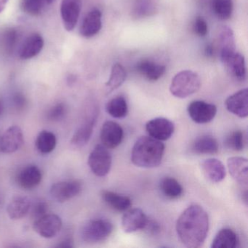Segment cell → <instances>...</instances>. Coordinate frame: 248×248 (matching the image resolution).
<instances>
[{
	"mask_svg": "<svg viewBox=\"0 0 248 248\" xmlns=\"http://www.w3.org/2000/svg\"><path fill=\"white\" fill-rule=\"evenodd\" d=\"M208 229V215L202 207L197 204L187 207L177 220V233L187 248L202 246L207 237Z\"/></svg>",
	"mask_w": 248,
	"mask_h": 248,
	"instance_id": "cell-1",
	"label": "cell"
},
{
	"mask_svg": "<svg viewBox=\"0 0 248 248\" xmlns=\"http://www.w3.org/2000/svg\"><path fill=\"white\" fill-rule=\"evenodd\" d=\"M164 152L165 145L160 140L150 136H142L132 149L131 161L139 168H156L162 162Z\"/></svg>",
	"mask_w": 248,
	"mask_h": 248,
	"instance_id": "cell-2",
	"label": "cell"
},
{
	"mask_svg": "<svg viewBox=\"0 0 248 248\" xmlns=\"http://www.w3.org/2000/svg\"><path fill=\"white\" fill-rule=\"evenodd\" d=\"M200 87L201 80L199 75L192 71L185 70L174 77L170 91L176 98H186L197 93Z\"/></svg>",
	"mask_w": 248,
	"mask_h": 248,
	"instance_id": "cell-3",
	"label": "cell"
},
{
	"mask_svg": "<svg viewBox=\"0 0 248 248\" xmlns=\"http://www.w3.org/2000/svg\"><path fill=\"white\" fill-rule=\"evenodd\" d=\"M112 232L111 222L105 219H94L82 228V238L88 243H98L107 239Z\"/></svg>",
	"mask_w": 248,
	"mask_h": 248,
	"instance_id": "cell-4",
	"label": "cell"
},
{
	"mask_svg": "<svg viewBox=\"0 0 248 248\" xmlns=\"http://www.w3.org/2000/svg\"><path fill=\"white\" fill-rule=\"evenodd\" d=\"M112 164L111 154L104 145H97L90 155L88 165L92 172L98 177L108 175Z\"/></svg>",
	"mask_w": 248,
	"mask_h": 248,
	"instance_id": "cell-5",
	"label": "cell"
},
{
	"mask_svg": "<svg viewBox=\"0 0 248 248\" xmlns=\"http://www.w3.org/2000/svg\"><path fill=\"white\" fill-rule=\"evenodd\" d=\"M62 228V220L57 215L46 214L37 219L33 225L36 233L42 237L50 239L58 234Z\"/></svg>",
	"mask_w": 248,
	"mask_h": 248,
	"instance_id": "cell-6",
	"label": "cell"
},
{
	"mask_svg": "<svg viewBox=\"0 0 248 248\" xmlns=\"http://www.w3.org/2000/svg\"><path fill=\"white\" fill-rule=\"evenodd\" d=\"M187 110L191 120L198 124L210 123L217 114L216 105L202 101H193L188 105Z\"/></svg>",
	"mask_w": 248,
	"mask_h": 248,
	"instance_id": "cell-7",
	"label": "cell"
},
{
	"mask_svg": "<svg viewBox=\"0 0 248 248\" xmlns=\"http://www.w3.org/2000/svg\"><path fill=\"white\" fill-rule=\"evenodd\" d=\"M82 183L78 180L62 181L52 186L50 194L59 202H64L78 196L82 191Z\"/></svg>",
	"mask_w": 248,
	"mask_h": 248,
	"instance_id": "cell-8",
	"label": "cell"
},
{
	"mask_svg": "<svg viewBox=\"0 0 248 248\" xmlns=\"http://www.w3.org/2000/svg\"><path fill=\"white\" fill-rule=\"evenodd\" d=\"M82 9V0H62L61 15L66 31L75 30Z\"/></svg>",
	"mask_w": 248,
	"mask_h": 248,
	"instance_id": "cell-9",
	"label": "cell"
},
{
	"mask_svg": "<svg viewBox=\"0 0 248 248\" xmlns=\"http://www.w3.org/2000/svg\"><path fill=\"white\" fill-rule=\"evenodd\" d=\"M146 130L150 137L162 141L170 139L175 130V126L170 120L158 117L148 122Z\"/></svg>",
	"mask_w": 248,
	"mask_h": 248,
	"instance_id": "cell-10",
	"label": "cell"
},
{
	"mask_svg": "<svg viewBox=\"0 0 248 248\" xmlns=\"http://www.w3.org/2000/svg\"><path fill=\"white\" fill-rule=\"evenodd\" d=\"M123 128L115 122H106L101 127V143L107 149H114L120 146L123 141Z\"/></svg>",
	"mask_w": 248,
	"mask_h": 248,
	"instance_id": "cell-11",
	"label": "cell"
},
{
	"mask_svg": "<svg viewBox=\"0 0 248 248\" xmlns=\"http://www.w3.org/2000/svg\"><path fill=\"white\" fill-rule=\"evenodd\" d=\"M22 130L18 126L9 127L0 139V150L5 154L14 153L24 144Z\"/></svg>",
	"mask_w": 248,
	"mask_h": 248,
	"instance_id": "cell-12",
	"label": "cell"
},
{
	"mask_svg": "<svg viewBox=\"0 0 248 248\" xmlns=\"http://www.w3.org/2000/svg\"><path fill=\"white\" fill-rule=\"evenodd\" d=\"M149 217L143 210L135 208L124 213L122 219V227L125 233H133L139 230H143Z\"/></svg>",
	"mask_w": 248,
	"mask_h": 248,
	"instance_id": "cell-13",
	"label": "cell"
},
{
	"mask_svg": "<svg viewBox=\"0 0 248 248\" xmlns=\"http://www.w3.org/2000/svg\"><path fill=\"white\" fill-rule=\"evenodd\" d=\"M229 112L239 118H246L248 115V90H241L230 95L225 102Z\"/></svg>",
	"mask_w": 248,
	"mask_h": 248,
	"instance_id": "cell-14",
	"label": "cell"
},
{
	"mask_svg": "<svg viewBox=\"0 0 248 248\" xmlns=\"http://www.w3.org/2000/svg\"><path fill=\"white\" fill-rule=\"evenodd\" d=\"M98 112L93 111L85 123L75 132L71 140V144L75 148H82L87 144L92 136Z\"/></svg>",
	"mask_w": 248,
	"mask_h": 248,
	"instance_id": "cell-15",
	"label": "cell"
},
{
	"mask_svg": "<svg viewBox=\"0 0 248 248\" xmlns=\"http://www.w3.org/2000/svg\"><path fill=\"white\" fill-rule=\"evenodd\" d=\"M236 53L234 34L232 29L223 27L219 34V54L222 63H224Z\"/></svg>",
	"mask_w": 248,
	"mask_h": 248,
	"instance_id": "cell-16",
	"label": "cell"
},
{
	"mask_svg": "<svg viewBox=\"0 0 248 248\" xmlns=\"http://www.w3.org/2000/svg\"><path fill=\"white\" fill-rule=\"evenodd\" d=\"M228 169L232 178L244 186L248 184V162L244 157L233 156L227 161Z\"/></svg>",
	"mask_w": 248,
	"mask_h": 248,
	"instance_id": "cell-17",
	"label": "cell"
},
{
	"mask_svg": "<svg viewBox=\"0 0 248 248\" xmlns=\"http://www.w3.org/2000/svg\"><path fill=\"white\" fill-rule=\"evenodd\" d=\"M102 27V14L98 9H94L87 14L80 27V34L85 38L96 35Z\"/></svg>",
	"mask_w": 248,
	"mask_h": 248,
	"instance_id": "cell-18",
	"label": "cell"
},
{
	"mask_svg": "<svg viewBox=\"0 0 248 248\" xmlns=\"http://www.w3.org/2000/svg\"><path fill=\"white\" fill-rule=\"evenodd\" d=\"M42 177V172L38 167L28 165L20 171L17 177V182L21 188L31 189L40 184Z\"/></svg>",
	"mask_w": 248,
	"mask_h": 248,
	"instance_id": "cell-19",
	"label": "cell"
},
{
	"mask_svg": "<svg viewBox=\"0 0 248 248\" xmlns=\"http://www.w3.org/2000/svg\"><path fill=\"white\" fill-rule=\"evenodd\" d=\"M202 170L206 178L213 183H219L224 179L226 175V168L218 159L210 158L201 164Z\"/></svg>",
	"mask_w": 248,
	"mask_h": 248,
	"instance_id": "cell-20",
	"label": "cell"
},
{
	"mask_svg": "<svg viewBox=\"0 0 248 248\" xmlns=\"http://www.w3.org/2000/svg\"><path fill=\"white\" fill-rule=\"evenodd\" d=\"M44 47L43 37L37 33L31 34L23 43L19 56L23 60H28L37 56Z\"/></svg>",
	"mask_w": 248,
	"mask_h": 248,
	"instance_id": "cell-21",
	"label": "cell"
},
{
	"mask_svg": "<svg viewBox=\"0 0 248 248\" xmlns=\"http://www.w3.org/2000/svg\"><path fill=\"white\" fill-rule=\"evenodd\" d=\"M229 75L236 79L242 82L246 78V66L245 58L239 53H235L223 63Z\"/></svg>",
	"mask_w": 248,
	"mask_h": 248,
	"instance_id": "cell-22",
	"label": "cell"
},
{
	"mask_svg": "<svg viewBox=\"0 0 248 248\" xmlns=\"http://www.w3.org/2000/svg\"><path fill=\"white\" fill-rule=\"evenodd\" d=\"M101 197L109 207L117 211H126L132 205L131 200L128 197L113 191H103Z\"/></svg>",
	"mask_w": 248,
	"mask_h": 248,
	"instance_id": "cell-23",
	"label": "cell"
},
{
	"mask_svg": "<svg viewBox=\"0 0 248 248\" xmlns=\"http://www.w3.org/2000/svg\"><path fill=\"white\" fill-rule=\"evenodd\" d=\"M31 208V202L27 197H18L14 198L8 204L7 212L11 219L17 220L24 217Z\"/></svg>",
	"mask_w": 248,
	"mask_h": 248,
	"instance_id": "cell-24",
	"label": "cell"
},
{
	"mask_svg": "<svg viewBox=\"0 0 248 248\" xmlns=\"http://www.w3.org/2000/svg\"><path fill=\"white\" fill-rule=\"evenodd\" d=\"M239 245L237 235L232 229H221L212 242V248H236Z\"/></svg>",
	"mask_w": 248,
	"mask_h": 248,
	"instance_id": "cell-25",
	"label": "cell"
},
{
	"mask_svg": "<svg viewBox=\"0 0 248 248\" xmlns=\"http://www.w3.org/2000/svg\"><path fill=\"white\" fill-rule=\"evenodd\" d=\"M218 143L210 136H203L197 139L192 145L193 152L199 155H216L218 152Z\"/></svg>",
	"mask_w": 248,
	"mask_h": 248,
	"instance_id": "cell-26",
	"label": "cell"
},
{
	"mask_svg": "<svg viewBox=\"0 0 248 248\" xmlns=\"http://www.w3.org/2000/svg\"><path fill=\"white\" fill-rule=\"evenodd\" d=\"M138 71L150 81H156L165 74V67L151 61H143L139 63Z\"/></svg>",
	"mask_w": 248,
	"mask_h": 248,
	"instance_id": "cell-27",
	"label": "cell"
},
{
	"mask_svg": "<svg viewBox=\"0 0 248 248\" xmlns=\"http://www.w3.org/2000/svg\"><path fill=\"white\" fill-rule=\"evenodd\" d=\"M127 74L125 69L120 63H115L111 68L109 79L106 84L107 93L113 92L120 88L126 79Z\"/></svg>",
	"mask_w": 248,
	"mask_h": 248,
	"instance_id": "cell-28",
	"label": "cell"
},
{
	"mask_svg": "<svg viewBox=\"0 0 248 248\" xmlns=\"http://www.w3.org/2000/svg\"><path fill=\"white\" fill-rule=\"evenodd\" d=\"M106 109L110 116L116 119L124 118L128 113L127 101L122 96L116 97L108 101Z\"/></svg>",
	"mask_w": 248,
	"mask_h": 248,
	"instance_id": "cell-29",
	"label": "cell"
},
{
	"mask_svg": "<svg viewBox=\"0 0 248 248\" xmlns=\"http://www.w3.org/2000/svg\"><path fill=\"white\" fill-rule=\"evenodd\" d=\"M56 136L51 132L42 131L37 136L36 140V147L42 154H49L54 150L56 146Z\"/></svg>",
	"mask_w": 248,
	"mask_h": 248,
	"instance_id": "cell-30",
	"label": "cell"
},
{
	"mask_svg": "<svg viewBox=\"0 0 248 248\" xmlns=\"http://www.w3.org/2000/svg\"><path fill=\"white\" fill-rule=\"evenodd\" d=\"M160 187L164 195L168 198L174 200L182 195V186L175 178L170 177L164 178L161 181Z\"/></svg>",
	"mask_w": 248,
	"mask_h": 248,
	"instance_id": "cell-31",
	"label": "cell"
},
{
	"mask_svg": "<svg viewBox=\"0 0 248 248\" xmlns=\"http://www.w3.org/2000/svg\"><path fill=\"white\" fill-rule=\"evenodd\" d=\"M212 7L216 16L220 20H227L233 13L232 0H213Z\"/></svg>",
	"mask_w": 248,
	"mask_h": 248,
	"instance_id": "cell-32",
	"label": "cell"
},
{
	"mask_svg": "<svg viewBox=\"0 0 248 248\" xmlns=\"http://www.w3.org/2000/svg\"><path fill=\"white\" fill-rule=\"evenodd\" d=\"M46 4L43 0H21V8L28 15L37 16L43 12Z\"/></svg>",
	"mask_w": 248,
	"mask_h": 248,
	"instance_id": "cell-33",
	"label": "cell"
},
{
	"mask_svg": "<svg viewBox=\"0 0 248 248\" xmlns=\"http://www.w3.org/2000/svg\"><path fill=\"white\" fill-rule=\"evenodd\" d=\"M226 145L228 148L236 152H241L243 150L245 145L244 133L240 130L232 132L226 138Z\"/></svg>",
	"mask_w": 248,
	"mask_h": 248,
	"instance_id": "cell-34",
	"label": "cell"
},
{
	"mask_svg": "<svg viewBox=\"0 0 248 248\" xmlns=\"http://www.w3.org/2000/svg\"><path fill=\"white\" fill-rule=\"evenodd\" d=\"M66 107L63 103L56 104L47 112V119L50 121L58 122L64 117L66 114Z\"/></svg>",
	"mask_w": 248,
	"mask_h": 248,
	"instance_id": "cell-35",
	"label": "cell"
},
{
	"mask_svg": "<svg viewBox=\"0 0 248 248\" xmlns=\"http://www.w3.org/2000/svg\"><path fill=\"white\" fill-rule=\"evenodd\" d=\"M48 211V205L46 202L40 201L34 204L31 210V216L33 218L37 219L43 217L45 215L47 214Z\"/></svg>",
	"mask_w": 248,
	"mask_h": 248,
	"instance_id": "cell-36",
	"label": "cell"
},
{
	"mask_svg": "<svg viewBox=\"0 0 248 248\" xmlns=\"http://www.w3.org/2000/svg\"><path fill=\"white\" fill-rule=\"evenodd\" d=\"M194 32L200 36V37H204L208 32V27H207V22L202 17H197L196 18L194 24Z\"/></svg>",
	"mask_w": 248,
	"mask_h": 248,
	"instance_id": "cell-37",
	"label": "cell"
},
{
	"mask_svg": "<svg viewBox=\"0 0 248 248\" xmlns=\"http://www.w3.org/2000/svg\"><path fill=\"white\" fill-rule=\"evenodd\" d=\"M17 34L14 30H11L6 32L5 35V42L6 48L11 50L14 48L16 43Z\"/></svg>",
	"mask_w": 248,
	"mask_h": 248,
	"instance_id": "cell-38",
	"label": "cell"
},
{
	"mask_svg": "<svg viewBox=\"0 0 248 248\" xmlns=\"http://www.w3.org/2000/svg\"><path fill=\"white\" fill-rule=\"evenodd\" d=\"M143 230L146 231L150 234L156 235V233L160 232V227H159V225L158 224L157 222L149 218Z\"/></svg>",
	"mask_w": 248,
	"mask_h": 248,
	"instance_id": "cell-39",
	"label": "cell"
},
{
	"mask_svg": "<svg viewBox=\"0 0 248 248\" xmlns=\"http://www.w3.org/2000/svg\"><path fill=\"white\" fill-rule=\"evenodd\" d=\"M14 103H15L17 108H22L25 106V98H24L23 95L18 94V95H16L15 98H14Z\"/></svg>",
	"mask_w": 248,
	"mask_h": 248,
	"instance_id": "cell-40",
	"label": "cell"
},
{
	"mask_svg": "<svg viewBox=\"0 0 248 248\" xmlns=\"http://www.w3.org/2000/svg\"><path fill=\"white\" fill-rule=\"evenodd\" d=\"M73 240L72 238H66L57 245L58 248H72L73 247Z\"/></svg>",
	"mask_w": 248,
	"mask_h": 248,
	"instance_id": "cell-41",
	"label": "cell"
},
{
	"mask_svg": "<svg viewBox=\"0 0 248 248\" xmlns=\"http://www.w3.org/2000/svg\"><path fill=\"white\" fill-rule=\"evenodd\" d=\"M9 0H0V14L5 9Z\"/></svg>",
	"mask_w": 248,
	"mask_h": 248,
	"instance_id": "cell-42",
	"label": "cell"
},
{
	"mask_svg": "<svg viewBox=\"0 0 248 248\" xmlns=\"http://www.w3.org/2000/svg\"><path fill=\"white\" fill-rule=\"evenodd\" d=\"M205 54L207 55V56H212L213 55V46H207V47H205Z\"/></svg>",
	"mask_w": 248,
	"mask_h": 248,
	"instance_id": "cell-43",
	"label": "cell"
},
{
	"mask_svg": "<svg viewBox=\"0 0 248 248\" xmlns=\"http://www.w3.org/2000/svg\"><path fill=\"white\" fill-rule=\"evenodd\" d=\"M43 1L46 4V5H48V4L52 3L54 0H43Z\"/></svg>",
	"mask_w": 248,
	"mask_h": 248,
	"instance_id": "cell-44",
	"label": "cell"
},
{
	"mask_svg": "<svg viewBox=\"0 0 248 248\" xmlns=\"http://www.w3.org/2000/svg\"><path fill=\"white\" fill-rule=\"evenodd\" d=\"M2 102H1V101H0V114H1V113H2Z\"/></svg>",
	"mask_w": 248,
	"mask_h": 248,
	"instance_id": "cell-45",
	"label": "cell"
}]
</instances>
